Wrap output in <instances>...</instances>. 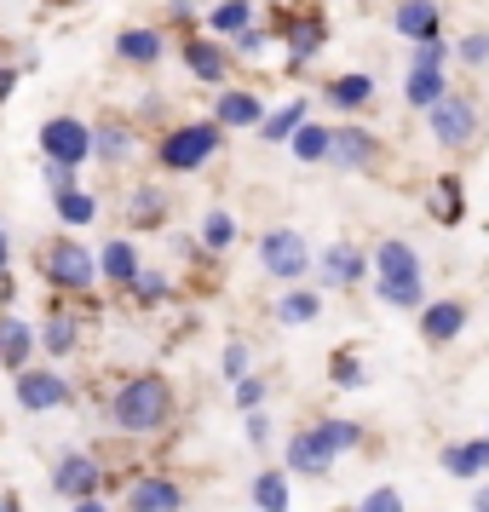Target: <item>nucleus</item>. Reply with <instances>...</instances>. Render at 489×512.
<instances>
[{"instance_id": "obj_1", "label": "nucleus", "mask_w": 489, "mask_h": 512, "mask_svg": "<svg viewBox=\"0 0 489 512\" xmlns=\"http://www.w3.org/2000/svg\"><path fill=\"white\" fill-rule=\"evenodd\" d=\"M173 409H179V397L167 386V374H127L110 392V426H116V438H156V432H167Z\"/></svg>"}, {"instance_id": "obj_2", "label": "nucleus", "mask_w": 489, "mask_h": 512, "mask_svg": "<svg viewBox=\"0 0 489 512\" xmlns=\"http://www.w3.org/2000/svg\"><path fill=\"white\" fill-rule=\"evenodd\" d=\"M219 150H225V127L219 121H179V127H167L162 139H156V167H167V173H196Z\"/></svg>"}, {"instance_id": "obj_3", "label": "nucleus", "mask_w": 489, "mask_h": 512, "mask_svg": "<svg viewBox=\"0 0 489 512\" xmlns=\"http://www.w3.org/2000/svg\"><path fill=\"white\" fill-rule=\"evenodd\" d=\"M41 277L58 288V294H93L98 288V248H87V242H75V236H58V242H47L41 248Z\"/></svg>"}, {"instance_id": "obj_4", "label": "nucleus", "mask_w": 489, "mask_h": 512, "mask_svg": "<svg viewBox=\"0 0 489 512\" xmlns=\"http://www.w3.org/2000/svg\"><path fill=\"white\" fill-rule=\"evenodd\" d=\"M426 127H432V139H438L443 150H466V144H478V133H484V110L466 93H443L438 104L426 110Z\"/></svg>"}, {"instance_id": "obj_5", "label": "nucleus", "mask_w": 489, "mask_h": 512, "mask_svg": "<svg viewBox=\"0 0 489 512\" xmlns=\"http://www.w3.org/2000/svg\"><path fill=\"white\" fill-rule=\"evenodd\" d=\"M311 265H317V254H311L305 231H294V225H271V231L259 236V271H271L277 282H300Z\"/></svg>"}, {"instance_id": "obj_6", "label": "nucleus", "mask_w": 489, "mask_h": 512, "mask_svg": "<svg viewBox=\"0 0 489 512\" xmlns=\"http://www.w3.org/2000/svg\"><path fill=\"white\" fill-rule=\"evenodd\" d=\"M110 489V472L98 466V455H87V449H64L58 461H52V495H64V501H93V495H104Z\"/></svg>"}, {"instance_id": "obj_7", "label": "nucleus", "mask_w": 489, "mask_h": 512, "mask_svg": "<svg viewBox=\"0 0 489 512\" xmlns=\"http://www.w3.org/2000/svg\"><path fill=\"white\" fill-rule=\"evenodd\" d=\"M41 156H47L52 167H87L93 162V127L81 116H52L47 127H41Z\"/></svg>"}, {"instance_id": "obj_8", "label": "nucleus", "mask_w": 489, "mask_h": 512, "mask_svg": "<svg viewBox=\"0 0 489 512\" xmlns=\"http://www.w3.org/2000/svg\"><path fill=\"white\" fill-rule=\"evenodd\" d=\"M185 507V484L167 478V472H133L127 478V495H121V512H179Z\"/></svg>"}, {"instance_id": "obj_9", "label": "nucleus", "mask_w": 489, "mask_h": 512, "mask_svg": "<svg viewBox=\"0 0 489 512\" xmlns=\"http://www.w3.org/2000/svg\"><path fill=\"white\" fill-rule=\"evenodd\" d=\"M12 392H18V409H29V415H52V409L75 403V386L58 369H24Z\"/></svg>"}, {"instance_id": "obj_10", "label": "nucleus", "mask_w": 489, "mask_h": 512, "mask_svg": "<svg viewBox=\"0 0 489 512\" xmlns=\"http://www.w3.org/2000/svg\"><path fill=\"white\" fill-rule=\"evenodd\" d=\"M334 449H328V438L317 432V426H305V432H294L288 438V449H282V472L288 478H328L334 472Z\"/></svg>"}, {"instance_id": "obj_11", "label": "nucleus", "mask_w": 489, "mask_h": 512, "mask_svg": "<svg viewBox=\"0 0 489 512\" xmlns=\"http://www.w3.org/2000/svg\"><path fill=\"white\" fill-rule=\"evenodd\" d=\"M277 29H282V47H288V64H294V70L311 64V58L323 52V41H328L323 12H294V18H277Z\"/></svg>"}, {"instance_id": "obj_12", "label": "nucleus", "mask_w": 489, "mask_h": 512, "mask_svg": "<svg viewBox=\"0 0 489 512\" xmlns=\"http://www.w3.org/2000/svg\"><path fill=\"white\" fill-rule=\"evenodd\" d=\"M392 29L403 35V41H415V47L443 41V6L438 0H397L392 6Z\"/></svg>"}, {"instance_id": "obj_13", "label": "nucleus", "mask_w": 489, "mask_h": 512, "mask_svg": "<svg viewBox=\"0 0 489 512\" xmlns=\"http://www.w3.org/2000/svg\"><path fill=\"white\" fill-rule=\"evenodd\" d=\"M179 58H185V70L196 75V81H208V87H225V75H231V52L219 47L213 35H185Z\"/></svg>"}, {"instance_id": "obj_14", "label": "nucleus", "mask_w": 489, "mask_h": 512, "mask_svg": "<svg viewBox=\"0 0 489 512\" xmlns=\"http://www.w3.org/2000/svg\"><path fill=\"white\" fill-rule=\"evenodd\" d=\"M328 162L351 167V173H369V167L380 162V139H374L369 127L346 121V127H334V150H328Z\"/></svg>"}, {"instance_id": "obj_15", "label": "nucleus", "mask_w": 489, "mask_h": 512, "mask_svg": "<svg viewBox=\"0 0 489 512\" xmlns=\"http://www.w3.org/2000/svg\"><path fill=\"white\" fill-rule=\"evenodd\" d=\"M374 259L363 254V248H351V242H334V248H323L317 254V271H323L328 288H357V282L369 277Z\"/></svg>"}, {"instance_id": "obj_16", "label": "nucleus", "mask_w": 489, "mask_h": 512, "mask_svg": "<svg viewBox=\"0 0 489 512\" xmlns=\"http://www.w3.org/2000/svg\"><path fill=\"white\" fill-rule=\"evenodd\" d=\"M139 248H133V242H127V236H116V242H104V248H98V282H110V288H121V294H127V288H133V282H139Z\"/></svg>"}, {"instance_id": "obj_17", "label": "nucleus", "mask_w": 489, "mask_h": 512, "mask_svg": "<svg viewBox=\"0 0 489 512\" xmlns=\"http://www.w3.org/2000/svg\"><path fill=\"white\" fill-rule=\"evenodd\" d=\"M41 346V328H29L24 317H0V369H12V374H24L29 369V351Z\"/></svg>"}, {"instance_id": "obj_18", "label": "nucleus", "mask_w": 489, "mask_h": 512, "mask_svg": "<svg viewBox=\"0 0 489 512\" xmlns=\"http://www.w3.org/2000/svg\"><path fill=\"white\" fill-rule=\"evenodd\" d=\"M213 121H219L225 133H231V127H259V121H265V104H259V93H248V87H219Z\"/></svg>"}, {"instance_id": "obj_19", "label": "nucleus", "mask_w": 489, "mask_h": 512, "mask_svg": "<svg viewBox=\"0 0 489 512\" xmlns=\"http://www.w3.org/2000/svg\"><path fill=\"white\" fill-rule=\"evenodd\" d=\"M81 334H87L81 311H70V305H52L47 323H41V351H47V357H70V351L81 346Z\"/></svg>"}, {"instance_id": "obj_20", "label": "nucleus", "mask_w": 489, "mask_h": 512, "mask_svg": "<svg viewBox=\"0 0 489 512\" xmlns=\"http://www.w3.org/2000/svg\"><path fill=\"white\" fill-rule=\"evenodd\" d=\"M466 328V300H438L420 311V340L426 346H449V340H461Z\"/></svg>"}, {"instance_id": "obj_21", "label": "nucleus", "mask_w": 489, "mask_h": 512, "mask_svg": "<svg viewBox=\"0 0 489 512\" xmlns=\"http://www.w3.org/2000/svg\"><path fill=\"white\" fill-rule=\"evenodd\" d=\"M443 472L449 478H489V438H455L443 443Z\"/></svg>"}, {"instance_id": "obj_22", "label": "nucleus", "mask_w": 489, "mask_h": 512, "mask_svg": "<svg viewBox=\"0 0 489 512\" xmlns=\"http://www.w3.org/2000/svg\"><path fill=\"white\" fill-rule=\"evenodd\" d=\"M162 52H167V41H162V29H121L116 35V58L121 64H133V70H150V64H162Z\"/></svg>"}, {"instance_id": "obj_23", "label": "nucleus", "mask_w": 489, "mask_h": 512, "mask_svg": "<svg viewBox=\"0 0 489 512\" xmlns=\"http://www.w3.org/2000/svg\"><path fill=\"white\" fill-rule=\"evenodd\" d=\"M397 277H420V254H415V242H403V236L374 248V282H397Z\"/></svg>"}, {"instance_id": "obj_24", "label": "nucleus", "mask_w": 489, "mask_h": 512, "mask_svg": "<svg viewBox=\"0 0 489 512\" xmlns=\"http://www.w3.org/2000/svg\"><path fill=\"white\" fill-rule=\"evenodd\" d=\"M426 213H432L438 225H461L466 219V185L455 179V173L432 179V190H426Z\"/></svg>"}, {"instance_id": "obj_25", "label": "nucleus", "mask_w": 489, "mask_h": 512, "mask_svg": "<svg viewBox=\"0 0 489 512\" xmlns=\"http://www.w3.org/2000/svg\"><path fill=\"white\" fill-rule=\"evenodd\" d=\"M323 98L334 104V110H369L374 104V75H363V70L334 75V81L323 87Z\"/></svg>"}, {"instance_id": "obj_26", "label": "nucleus", "mask_w": 489, "mask_h": 512, "mask_svg": "<svg viewBox=\"0 0 489 512\" xmlns=\"http://www.w3.org/2000/svg\"><path fill=\"white\" fill-rule=\"evenodd\" d=\"M305 121H311V104H305V98H288V104H277L271 116L259 121V139H265V144H288Z\"/></svg>"}, {"instance_id": "obj_27", "label": "nucleus", "mask_w": 489, "mask_h": 512, "mask_svg": "<svg viewBox=\"0 0 489 512\" xmlns=\"http://www.w3.org/2000/svg\"><path fill=\"white\" fill-rule=\"evenodd\" d=\"M443 93H449V81H443L438 64H409V75H403V98H409L415 110H432Z\"/></svg>"}, {"instance_id": "obj_28", "label": "nucleus", "mask_w": 489, "mask_h": 512, "mask_svg": "<svg viewBox=\"0 0 489 512\" xmlns=\"http://www.w3.org/2000/svg\"><path fill=\"white\" fill-rule=\"evenodd\" d=\"M127 225H133V231H156V225H167V190H156V185L133 190V196H127Z\"/></svg>"}, {"instance_id": "obj_29", "label": "nucleus", "mask_w": 489, "mask_h": 512, "mask_svg": "<svg viewBox=\"0 0 489 512\" xmlns=\"http://www.w3.org/2000/svg\"><path fill=\"white\" fill-rule=\"evenodd\" d=\"M127 150H133V127L127 121H98L93 127V162H127Z\"/></svg>"}, {"instance_id": "obj_30", "label": "nucleus", "mask_w": 489, "mask_h": 512, "mask_svg": "<svg viewBox=\"0 0 489 512\" xmlns=\"http://www.w3.org/2000/svg\"><path fill=\"white\" fill-rule=\"evenodd\" d=\"M52 208H58V219H64L70 231H87V225L98 219V196L75 185V190H58V196H52Z\"/></svg>"}, {"instance_id": "obj_31", "label": "nucleus", "mask_w": 489, "mask_h": 512, "mask_svg": "<svg viewBox=\"0 0 489 512\" xmlns=\"http://www.w3.org/2000/svg\"><path fill=\"white\" fill-rule=\"evenodd\" d=\"M242 29H254V6L248 0H219V6H208V35L236 41Z\"/></svg>"}, {"instance_id": "obj_32", "label": "nucleus", "mask_w": 489, "mask_h": 512, "mask_svg": "<svg viewBox=\"0 0 489 512\" xmlns=\"http://www.w3.org/2000/svg\"><path fill=\"white\" fill-rule=\"evenodd\" d=\"M288 150H294V162H305V167L328 162V150H334V127H317V121H305L300 133L288 139Z\"/></svg>"}, {"instance_id": "obj_33", "label": "nucleus", "mask_w": 489, "mask_h": 512, "mask_svg": "<svg viewBox=\"0 0 489 512\" xmlns=\"http://www.w3.org/2000/svg\"><path fill=\"white\" fill-rule=\"evenodd\" d=\"M248 495H254L259 512H288L294 507V495H288V472H259Z\"/></svg>"}, {"instance_id": "obj_34", "label": "nucleus", "mask_w": 489, "mask_h": 512, "mask_svg": "<svg viewBox=\"0 0 489 512\" xmlns=\"http://www.w3.org/2000/svg\"><path fill=\"white\" fill-rule=\"evenodd\" d=\"M323 317V294H311V288H288L277 300V323H317Z\"/></svg>"}, {"instance_id": "obj_35", "label": "nucleus", "mask_w": 489, "mask_h": 512, "mask_svg": "<svg viewBox=\"0 0 489 512\" xmlns=\"http://www.w3.org/2000/svg\"><path fill=\"white\" fill-rule=\"evenodd\" d=\"M317 432L328 438V449H334V455H351V449H363V426H357V420H346V415L317 420Z\"/></svg>"}, {"instance_id": "obj_36", "label": "nucleus", "mask_w": 489, "mask_h": 512, "mask_svg": "<svg viewBox=\"0 0 489 512\" xmlns=\"http://www.w3.org/2000/svg\"><path fill=\"white\" fill-rule=\"evenodd\" d=\"M236 242V219L225 208H213L208 219H202V254H225Z\"/></svg>"}, {"instance_id": "obj_37", "label": "nucleus", "mask_w": 489, "mask_h": 512, "mask_svg": "<svg viewBox=\"0 0 489 512\" xmlns=\"http://www.w3.org/2000/svg\"><path fill=\"white\" fill-rule=\"evenodd\" d=\"M328 380H334V392H363L369 369H363L351 351H334V357H328Z\"/></svg>"}, {"instance_id": "obj_38", "label": "nucleus", "mask_w": 489, "mask_h": 512, "mask_svg": "<svg viewBox=\"0 0 489 512\" xmlns=\"http://www.w3.org/2000/svg\"><path fill=\"white\" fill-rule=\"evenodd\" d=\"M265 397H271V380H265V374H242V380H231V403L242 409V415L265 409Z\"/></svg>"}, {"instance_id": "obj_39", "label": "nucleus", "mask_w": 489, "mask_h": 512, "mask_svg": "<svg viewBox=\"0 0 489 512\" xmlns=\"http://www.w3.org/2000/svg\"><path fill=\"white\" fill-rule=\"evenodd\" d=\"M127 294H133L139 305H162L167 294H173V277H167V271H139V282H133Z\"/></svg>"}, {"instance_id": "obj_40", "label": "nucleus", "mask_w": 489, "mask_h": 512, "mask_svg": "<svg viewBox=\"0 0 489 512\" xmlns=\"http://www.w3.org/2000/svg\"><path fill=\"white\" fill-rule=\"evenodd\" d=\"M231 52H236V58H265V52H271V29H242V35H236V41H231Z\"/></svg>"}, {"instance_id": "obj_41", "label": "nucleus", "mask_w": 489, "mask_h": 512, "mask_svg": "<svg viewBox=\"0 0 489 512\" xmlns=\"http://www.w3.org/2000/svg\"><path fill=\"white\" fill-rule=\"evenodd\" d=\"M248 363H254V357H248V340H231V346L219 351V369H225V380H242V374H254Z\"/></svg>"}, {"instance_id": "obj_42", "label": "nucleus", "mask_w": 489, "mask_h": 512, "mask_svg": "<svg viewBox=\"0 0 489 512\" xmlns=\"http://www.w3.org/2000/svg\"><path fill=\"white\" fill-rule=\"evenodd\" d=\"M351 512H403V495H397L392 484H380V489H369V495H363Z\"/></svg>"}, {"instance_id": "obj_43", "label": "nucleus", "mask_w": 489, "mask_h": 512, "mask_svg": "<svg viewBox=\"0 0 489 512\" xmlns=\"http://www.w3.org/2000/svg\"><path fill=\"white\" fill-rule=\"evenodd\" d=\"M455 58H461V64H472V70H484V64H489V35H484V29H472L461 47H455Z\"/></svg>"}, {"instance_id": "obj_44", "label": "nucleus", "mask_w": 489, "mask_h": 512, "mask_svg": "<svg viewBox=\"0 0 489 512\" xmlns=\"http://www.w3.org/2000/svg\"><path fill=\"white\" fill-rule=\"evenodd\" d=\"M242 438L254 443V449H265V443H271V415H265V409H254V415H242Z\"/></svg>"}, {"instance_id": "obj_45", "label": "nucleus", "mask_w": 489, "mask_h": 512, "mask_svg": "<svg viewBox=\"0 0 489 512\" xmlns=\"http://www.w3.org/2000/svg\"><path fill=\"white\" fill-rule=\"evenodd\" d=\"M41 179H47V190H52V196H58V190H75V173H70V167H41Z\"/></svg>"}, {"instance_id": "obj_46", "label": "nucleus", "mask_w": 489, "mask_h": 512, "mask_svg": "<svg viewBox=\"0 0 489 512\" xmlns=\"http://www.w3.org/2000/svg\"><path fill=\"white\" fill-rule=\"evenodd\" d=\"M415 64H449V41H426V47H415Z\"/></svg>"}, {"instance_id": "obj_47", "label": "nucleus", "mask_w": 489, "mask_h": 512, "mask_svg": "<svg viewBox=\"0 0 489 512\" xmlns=\"http://www.w3.org/2000/svg\"><path fill=\"white\" fill-rule=\"evenodd\" d=\"M0 277H12V236H6V225H0Z\"/></svg>"}, {"instance_id": "obj_48", "label": "nucleus", "mask_w": 489, "mask_h": 512, "mask_svg": "<svg viewBox=\"0 0 489 512\" xmlns=\"http://www.w3.org/2000/svg\"><path fill=\"white\" fill-rule=\"evenodd\" d=\"M12 87H18V70H12V64H0V104L12 98Z\"/></svg>"}, {"instance_id": "obj_49", "label": "nucleus", "mask_w": 489, "mask_h": 512, "mask_svg": "<svg viewBox=\"0 0 489 512\" xmlns=\"http://www.w3.org/2000/svg\"><path fill=\"white\" fill-rule=\"evenodd\" d=\"M70 512H116V507H110V501H104V495H93V501H75Z\"/></svg>"}, {"instance_id": "obj_50", "label": "nucleus", "mask_w": 489, "mask_h": 512, "mask_svg": "<svg viewBox=\"0 0 489 512\" xmlns=\"http://www.w3.org/2000/svg\"><path fill=\"white\" fill-rule=\"evenodd\" d=\"M472 512H489V484L472 489Z\"/></svg>"}, {"instance_id": "obj_51", "label": "nucleus", "mask_w": 489, "mask_h": 512, "mask_svg": "<svg viewBox=\"0 0 489 512\" xmlns=\"http://www.w3.org/2000/svg\"><path fill=\"white\" fill-rule=\"evenodd\" d=\"M0 512H24V501H18L12 489H0Z\"/></svg>"}, {"instance_id": "obj_52", "label": "nucleus", "mask_w": 489, "mask_h": 512, "mask_svg": "<svg viewBox=\"0 0 489 512\" xmlns=\"http://www.w3.org/2000/svg\"><path fill=\"white\" fill-rule=\"evenodd\" d=\"M213 6H219V0H213Z\"/></svg>"}, {"instance_id": "obj_53", "label": "nucleus", "mask_w": 489, "mask_h": 512, "mask_svg": "<svg viewBox=\"0 0 489 512\" xmlns=\"http://www.w3.org/2000/svg\"><path fill=\"white\" fill-rule=\"evenodd\" d=\"M484 438H489V432H484Z\"/></svg>"}]
</instances>
